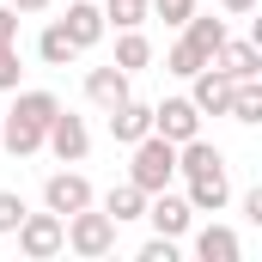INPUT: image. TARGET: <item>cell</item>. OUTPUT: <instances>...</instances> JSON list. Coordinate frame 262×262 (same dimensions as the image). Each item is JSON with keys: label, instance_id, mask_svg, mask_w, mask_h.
I'll return each mask as SVG.
<instances>
[{"label": "cell", "instance_id": "obj_1", "mask_svg": "<svg viewBox=\"0 0 262 262\" xmlns=\"http://www.w3.org/2000/svg\"><path fill=\"white\" fill-rule=\"evenodd\" d=\"M171 165H177V159H171V140H146V146L134 152V183H140V189H159Z\"/></svg>", "mask_w": 262, "mask_h": 262}, {"label": "cell", "instance_id": "obj_2", "mask_svg": "<svg viewBox=\"0 0 262 262\" xmlns=\"http://www.w3.org/2000/svg\"><path fill=\"white\" fill-rule=\"evenodd\" d=\"M73 244H79L85 256H98V250H110V213H85V220L73 226Z\"/></svg>", "mask_w": 262, "mask_h": 262}, {"label": "cell", "instance_id": "obj_3", "mask_svg": "<svg viewBox=\"0 0 262 262\" xmlns=\"http://www.w3.org/2000/svg\"><path fill=\"white\" fill-rule=\"evenodd\" d=\"M159 134L165 140H189L195 134V104H165L159 110Z\"/></svg>", "mask_w": 262, "mask_h": 262}, {"label": "cell", "instance_id": "obj_4", "mask_svg": "<svg viewBox=\"0 0 262 262\" xmlns=\"http://www.w3.org/2000/svg\"><path fill=\"white\" fill-rule=\"evenodd\" d=\"M85 195H92V189H85L79 177H55V183H49V207H55V213H79Z\"/></svg>", "mask_w": 262, "mask_h": 262}, {"label": "cell", "instance_id": "obj_5", "mask_svg": "<svg viewBox=\"0 0 262 262\" xmlns=\"http://www.w3.org/2000/svg\"><path fill=\"white\" fill-rule=\"evenodd\" d=\"M55 244H61V220H31L25 226V250L31 256H49Z\"/></svg>", "mask_w": 262, "mask_h": 262}, {"label": "cell", "instance_id": "obj_6", "mask_svg": "<svg viewBox=\"0 0 262 262\" xmlns=\"http://www.w3.org/2000/svg\"><path fill=\"white\" fill-rule=\"evenodd\" d=\"M55 152H61V159H79V152H85V128H79L73 116H55Z\"/></svg>", "mask_w": 262, "mask_h": 262}, {"label": "cell", "instance_id": "obj_7", "mask_svg": "<svg viewBox=\"0 0 262 262\" xmlns=\"http://www.w3.org/2000/svg\"><path fill=\"white\" fill-rule=\"evenodd\" d=\"M195 201H207V207H220V201H226V177H220V165L195 171Z\"/></svg>", "mask_w": 262, "mask_h": 262}, {"label": "cell", "instance_id": "obj_8", "mask_svg": "<svg viewBox=\"0 0 262 262\" xmlns=\"http://www.w3.org/2000/svg\"><path fill=\"white\" fill-rule=\"evenodd\" d=\"M201 256H207V262H232V256H238L232 232H201Z\"/></svg>", "mask_w": 262, "mask_h": 262}, {"label": "cell", "instance_id": "obj_9", "mask_svg": "<svg viewBox=\"0 0 262 262\" xmlns=\"http://www.w3.org/2000/svg\"><path fill=\"white\" fill-rule=\"evenodd\" d=\"M67 18H73V25H67V37H73V43H92V37H98V12H92V6H73Z\"/></svg>", "mask_w": 262, "mask_h": 262}, {"label": "cell", "instance_id": "obj_10", "mask_svg": "<svg viewBox=\"0 0 262 262\" xmlns=\"http://www.w3.org/2000/svg\"><path fill=\"white\" fill-rule=\"evenodd\" d=\"M183 220H189L183 201H159V207H152V226H159V232H183Z\"/></svg>", "mask_w": 262, "mask_h": 262}, {"label": "cell", "instance_id": "obj_11", "mask_svg": "<svg viewBox=\"0 0 262 262\" xmlns=\"http://www.w3.org/2000/svg\"><path fill=\"white\" fill-rule=\"evenodd\" d=\"M37 128H43V122H31V116H12V128H6L12 152H31V146H37Z\"/></svg>", "mask_w": 262, "mask_h": 262}, {"label": "cell", "instance_id": "obj_12", "mask_svg": "<svg viewBox=\"0 0 262 262\" xmlns=\"http://www.w3.org/2000/svg\"><path fill=\"white\" fill-rule=\"evenodd\" d=\"M110 122H116V134H122V140H140V134H146V110H122V116H110Z\"/></svg>", "mask_w": 262, "mask_h": 262}, {"label": "cell", "instance_id": "obj_13", "mask_svg": "<svg viewBox=\"0 0 262 262\" xmlns=\"http://www.w3.org/2000/svg\"><path fill=\"white\" fill-rule=\"evenodd\" d=\"M18 116H31V122H49V116H55V98H49V92H31V98L18 104Z\"/></svg>", "mask_w": 262, "mask_h": 262}, {"label": "cell", "instance_id": "obj_14", "mask_svg": "<svg viewBox=\"0 0 262 262\" xmlns=\"http://www.w3.org/2000/svg\"><path fill=\"white\" fill-rule=\"evenodd\" d=\"M92 98H98V104H122V79H116V73H98V79H92Z\"/></svg>", "mask_w": 262, "mask_h": 262}, {"label": "cell", "instance_id": "obj_15", "mask_svg": "<svg viewBox=\"0 0 262 262\" xmlns=\"http://www.w3.org/2000/svg\"><path fill=\"white\" fill-rule=\"evenodd\" d=\"M134 207H140V189H116L110 195V220H134Z\"/></svg>", "mask_w": 262, "mask_h": 262}, {"label": "cell", "instance_id": "obj_16", "mask_svg": "<svg viewBox=\"0 0 262 262\" xmlns=\"http://www.w3.org/2000/svg\"><path fill=\"white\" fill-rule=\"evenodd\" d=\"M43 55H49V61H67V55H73V37H67V31H49V37H43Z\"/></svg>", "mask_w": 262, "mask_h": 262}, {"label": "cell", "instance_id": "obj_17", "mask_svg": "<svg viewBox=\"0 0 262 262\" xmlns=\"http://www.w3.org/2000/svg\"><path fill=\"white\" fill-rule=\"evenodd\" d=\"M226 98H232V92H226V79H201V104H207V110H220Z\"/></svg>", "mask_w": 262, "mask_h": 262}, {"label": "cell", "instance_id": "obj_18", "mask_svg": "<svg viewBox=\"0 0 262 262\" xmlns=\"http://www.w3.org/2000/svg\"><path fill=\"white\" fill-rule=\"evenodd\" d=\"M25 220V207H18V195H0V232H12Z\"/></svg>", "mask_w": 262, "mask_h": 262}, {"label": "cell", "instance_id": "obj_19", "mask_svg": "<svg viewBox=\"0 0 262 262\" xmlns=\"http://www.w3.org/2000/svg\"><path fill=\"white\" fill-rule=\"evenodd\" d=\"M183 159H189V171H207V165H220V152H213V146H189Z\"/></svg>", "mask_w": 262, "mask_h": 262}, {"label": "cell", "instance_id": "obj_20", "mask_svg": "<svg viewBox=\"0 0 262 262\" xmlns=\"http://www.w3.org/2000/svg\"><path fill=\"white\" fill-rule=\"evenodd\" d=\"M122 61H128V67L146 61V43H140V37H128V43H122Z\"/></svg>", "mask_w": 262, "mask_h": 262}, {"label": "cell", "instance_id": "obj_21", "mask_svg": "<svg viewBox=\"0 0 262 262\" xmlns=\"http://www.w3.org/2000/svg\"><path fill=\"white\" fill-rule=\"evenodd\" d=\"M140 262H177V256H171V244H146V250H140Z\"/></svg>", "mask_w": 262, "mask_h": 262}, {"label": "cell", "instance_id": "obj_22", "mask_svg": "<svg viewBox=\"0 0 262 262\" xmlns=\"http://www.w3.org/2000/svg\"><path fill=\"white\" fill-rule=\"evenodd\" d=\"M110 12H116V18H122V25H128L134 12H140V0H110Z\"/></svg>", "mask_w": 262, "mask_h": 262}, {"label": "cell", "instance_id": "obj_23", "mask_svg": "<svg viewBox=\"0 0 262 262\" xmlns=\"http://www.w3.org/2000/svg\"><path fill=\"white\" fill-rule=\"evenodd\" d=\"M0 85H12V49L0 43Z\"/></svg>", "mask_w": 262, "mask_h": 262}, {"label": "cell", "instance_id": "obj_24", "mask_svg": "<svg viewBox=\"0 0 262 262\" xmlns=\"http://www.w3.org/2000/svg\"><path fill=\"white\" fill-rule=\"evenodd\" d=\"M183 6H189V0H165V12H183Z\"/></svg>", "mask_w": 262, "mask_h": 262}, {"label": "cell", "instance_id": "obj_25", "mask_svg": "<svg viewBox=\"0 0 262 262\" xmlns=\"http://www.w3.org/2000/svg\"><path fill=\"white\" fill-rule=\"evenodd\" d=\"M6 31H12V18H6V12H0V43H6Z\"/></svg>", "mask_w": 262, "mask_h": 262}, {"label": "cell", "instance_id": "obj_26", "mask_svg": "<svg viewBox=\"0 0 262 262\" xmlns=\"http://www.w3.org/2000/svg\"><path fill=\"white\" fill-rule=\"evenodd\" d=\"M232 6H250V0H232Z\"/></svg>", "mask_w": 262, "mask_h": 262}, {"label": "cell", "instance_id": "obj_27", "mask_svg": "<svg viewBox=\"0 0 262 262\" xmlns=\"http://www.w3.org/2000/svg\"><path fill=\"white\" fill-rule=\"evenodd\" d=\"M25 6H43V0H25Z\"/></svg>", "mask_w": 262, "mask_h": 262}]
</instances>
